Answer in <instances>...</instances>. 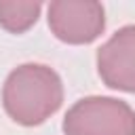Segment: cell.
<instances>
[{
    "label": "cell",
    "instance_id": "cell-5",
    "mask_svg": "<svg viewBox=\"0 0 135 135\" xmlns=\"http://www.w3.org/2000/svg\"><path fill=\"white\" fill-rule=\"evenodd\" d=\"M40 11H42L40 2L0 0V27L11 34H23L38 21Z\"/></svg>",
    "mask_w": 135,
    "mask_h": 135
},
{
    "label": "cell",
    "instance_id": "cell-1",
    "mask_svg": "<svg viewBox=\"0 0 135 135\" xmlns=\"http://www.w3.org/2000/svg\"><path fill=\"white\" fill-rule=\"evenodd\" d=\"M63 103L59 74L42 63L17 65L4 80L2 105L11 120L21 127H36L51 118Z\"/></svg>",
    "mask_w": 135,
    "mask_h": 135
},
{
    "label": "cell",
    "instance_id": "cell-3",
    "mask_svg": "<svg viewBox=\"0 0 135 135\" xmlns=\"http://www.w3.org/2000/svg\"><path fill=\"white\" fill-rule=\"evenodd\" d=\"M49 27L65 44H89L105 27V11L95 0H55L49 4Z\"/></svg>",
    "mask_w": 135,
    "mask_h": 135
},
{
    "label": "cell",
    "instance_id": "cell-4",
    "mask_svg": "<svg viewBox=\"0 0 135 135\" xmlns=\"http://www.w3.org/2000/svg\"><path fill=\"white\" fill-rule=\"evenodd\" d=\"M97 72L105 86L135 93V25H124L97 49Z\"/></svg>",
    "mask_w": 135,
    "mask_h": 135
},
{
    "label": "cell",
    "instance_id": "cell-2",
    "mask_svg": "<svg viewBox=\"0 0 135 135\" xmlns=\"http://www.w3.org/2000/svg\"><path fill=\"white\" fill-rule=\"evenodd\" d=\"M65 135H135V110L116 97L78 99L61 124Z\"/></svg>",
    "mask_w": 135,
    "mask_h": 135
}]
</instances>
